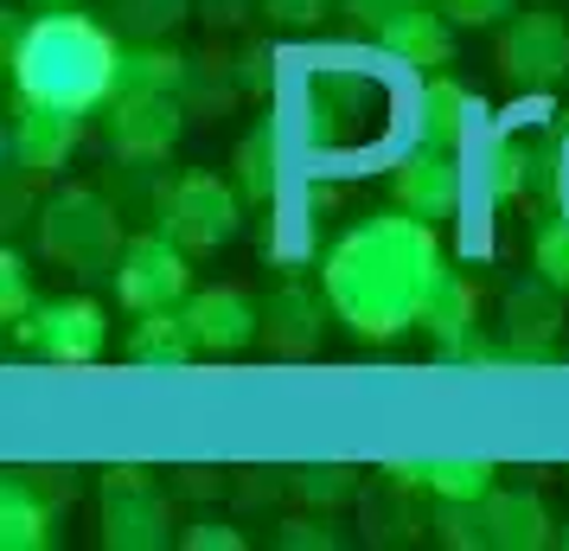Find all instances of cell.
Listing matches in <instances>:
<instances>
[{"instance_id": "obj_20", "label": "cell", "mask_w": 569, "mask_h": 551, "mask_svg": "<svg viewBox=\"0 0 569 551\" xmlns=\"http://www.w3.org/2000/svg\"><path fill=\"white\" fill-rule=\"evenodd\" d=\"M52 520H58V500L39 494L32 474L0 481V545L7 551H46L52 545Z\"/></svg>"}, {"instance_id": "obj_32", "label": "cell", "mask_w": 569, "mask_h": 551, "mask_svg": "<svg viewBox=\"0 0 569 551\" xmlns=\"http://www.w3.org/2000/svg\"><path fill=\"white\" fill-rule=\"evenodd\" d=\"M327 7L333 0H257V13L269 20V27H282V32H308L327 20Z\"/></svg>"}, {"instance_id": "obj_14", "label": "cell", "mask_w": 569, "mask_h": 551, "mask_svg": "<svg viewBox=\"0 0 569 551\" xmlns=\"http://www.w3.org/2000/svg\"><path fill=\"white\" fill-rule=\"evenodd\" d=\"M499 334H506V346H512L518 360H543L550 346L563 341V289L543 283V276L512 283L506 308H499Z\"/></svg>"}, {"instance_id": "obj_31", "label": "cell", "mask_w": 569, "mask_h": 551, "mask_svg": "<svg viewBox=\"0 0 569 551\" xmlns=\"http://www.w3.org/2000/svg\"><path fill=\"white\" fill-rule=\"evenodd\" d=\"M441 13L455 20V27H467V32H480V27H506L518 13V0H436Z\"/></svg>"}, {"instance_id": "obj_35", "label": "cell", "mask_w": 569, "mask_h": 551, "mask_svg": "<svg viewBox=\"0 0 569 551\" xmlns=\"http://www.w3.org/2000/svg\"><path fill=\"white\" fill-rule=\"evenodd\" d=\"M180 545L186 551H243V532H237V525H224V520H192L180 532Z\"/></svg>"}, {"instance_id": "obj_40", "label": "cell", "mask_w": 569, "mask_h": 551, "mask_svg": "<svg viewBox=\"0 0 569 551\" xmlns=\"http://www.w3.org/2000/svg\"><path fill=\"white\" fill-rule=\"evenodd\" d=\"M563 545H569V525H563Z\"/></svg>"}, {"instance_id": "obj_33", "label": "cell", "mask_w": 569, "mask_h": 551, "mask_svg": "<svg viewBox=\"0 0 569 551\" xmlns=\"http://www.w3.org/2000/svg\"><path fill=\"white\" fill-rule=\"evenodd\" d=\"M276 83V58H269V46H243L231 65V90H250V97H262Z\"/></svg>"}, {"instance_id": "obj_10", "label": "cell", "mask_w": 569, "mask_h": 551, "mask_svg": "<svg viewBox=\"0 0 569 551\" xmlns=\"http://www.w3.org/2000/svg\"><path fill=\"white\" fill-rule=\"evenodd\" d=\"M461 193H467L461 148H441V141L410 135V141L390 155V199L403 211H416V218H429V225L455 218V211H461Z\"/></svg>"}, {"instance_id": "obj_4", "label": "cell", "mask_w": 569, "mask_h": 551, "mask_svg": "<svg viewBox=\"0 0 569 551\" xmlns=\"http://www.w3.org/2000/svg\"><path fill=\"white\" fill-rule=\"evenodd\" d=\"M122 211L109 206L97 186H64L39 206V250L78 276H116V257H122Z\"/></svg>"}, {"instance_id": "obj_17", "label": "cell", "mask_w": 569, "mask_h": 551, "mask_svg": "<svg viewBox=\"0 0 569 551\" xmlns=\"http://www.w3.org/2000/svg\"><path fill=\"white\" fill-rule=\"evenodd\" d=\"M480 122V104H473V90H461L455 78H441L429 71L422 90L410 97V135L422 141H441V148H467V135Z\"/></svg>"}, {"instance_id": "obj_9", "label": "cell", "mask_w": 569, "mask_h": 551, "mask_svg": "<svg viewBox=\"0 0 569 551\" xmlns=\"http://www.w3.org/2000/svg\"><path fill=\"white\" fill-rule=\"evenodd\" d=\"M173 539V500L148 469H103V545L109 551H160Z\"/></svg>"}, {"instance_id": "obj_37", "label": "cell", "mask_w": 569, "mask_h": 551, "mask_svg": "<svg viewBox=\"0 0 569 551\" xmlns=\"http://www.w3.org/2000/svg\"><path fill=\"white\" fill-rule=\"evenodd\" d=\"M199 13H206L211 27H237L243 13H257V0H199Z\"/></svg>"}, {"instance_id": "obj_1", "label": "cell", "mask_w": 569, "mask_h": 551, "mask_svg": "<svg viewBox=\"0 0 569 551\" xmlns=\"http://www.w3.org/2000/svg\"><path fill=\"white\" fill-rule=\"evenodd\" d=\"M441 276H448V250L436 225L403 206L352 218L320 257V289L333 302V321H346L359 341H397L422 327V308Z\"/></svg>"}, {"instance_id": "obj_41", "label": "cell", "mask_w": 569, "mask_h": 551, "mask_svg": "<svg viewBox=\"0 0 569 551\" xmlns=\"http://www.w3.org/2000/svg\"><path fill=\"white\" fill-rule=\"evenodd\" d=\"M563 186H569V167H563Z\"/></svg>"}, {"instance_id": "obj_34", "label": "cell", "mask_w": 569, "mask_h": 551, "mask_svg": "<svg viewBox=\"0 0 569 551\" xmlns=\"http://www.w3.org/2000/svg\"><path fill=\"white\" fill-rule=\"evenodd\" d=\"M339 7H346V20H359L365 32H385L390 20H403V13L429 7V0H339Z\"/></svg>"}, {"instance_id": "obj_11", "label": "cell", "mask_w": 569, "mask_h": 551, "mask_svg": "<svg viewBox=\"0 0 569 551\" xmlns=\"http://www.w3.org/2000/svg\"><path fill=\"white\" fill-rule=\"evenodd\" d=\"M13 334L39 360H52V366H90V360H103V346H109V315L97 295H52Z\"/></svg>"}, {"instance_id": "obj_38", "label": "cell", "mask_w": 569, "mask_h": 551, "mask_svg": "<svg viewBox=\"0 0 569 551\" xmlns=\"http://www.w3.org/2000/svg\"><path fill=\"white\" fill-rule=\"evenodd\" d=\"M180 474H186V481H180L186 494H211V488H218V481H211V469H180Z\"/></svg>"}, {"instance_id": "obj_15", "label": "cell", "mask_w": 569, "mask_h": 551, "mask_svg": "<svg viewBox=\"0 0 569 551\" xmlns=\"http://www.w3.org/2000/svg\"><path fill=\"white\" fill-rule=\"evenodd\" d=\"M327 315H333L327 289L313 295L301 283H282V289L262 302V341H269V353H282V360H308L313 346H320V334H327Z\"/></svg>"}, {"instance_id": "obj_2", "label": "cell", "mask_w": 569, "mask_h": 551, "mask_svg": "<svg viewBox=\"0 0 569 551\" xmlns=\"http://www.w3.org/2000/svg\"><path fill=\"white\" fill-rule=\"evenodd\" d=\"M0 46H7L13 97H27V104H52V109L90 116V109H109V97H116L122 46L83 7H39L32 20L7 13Z\"/></svg>"}, {"instance_id": "obj_19", "label": "cell", "mask_w": 569, "mask_h": 551, "mask_svg": "<svg viewBox=\"0 0 569 551\" xmlns=\"http://www.w3.org/2000/svg\"><path fill=\"white\" fill-rule=\"evenodd\" d=\"M122 353L141 372H186L199 360V341L186 327V308H148V315H134V334L122 341Z\"/></svg>"}, {"instance_id": "obj_25", "label": "cell", "mask_w": 569, "mask_h": 551, "mask_svg": "<svg viewBox=\"0 0 569 551\" xmlns=\"http://www.w3.org/2000/svg\"><path fill=\"white\" fill-rule=\"evenodd\" d=\"M480 193H487L492 206H512V199H525V141L506 129H492L487 141H480Z\"/></svg>"}, {"instance_id": "obj_29", "label": "cell", "mask_w": 569, "mask_h": 551, "mask_svg": "<svg viewBox=\"0 0 569 551\" xmlns=\"http://www.w3.org/2000/svg\"><path fill=\"white\" fill-rule=\"evenodd\" d=\"M531 269H538L543 283H557V289L569 295V218H563V211L538 218V232H531Z\"/></svg>"}, {"instance_id": "obj_6", "label": "cell", "mask_w": 569, "mask_h": 551, "mask_svg": "<svg viewBox=\"0 0 569 551\" xmlns=\"http://www.w3.org/2000/svg\"><path fill=\"white\" fill-rule=\"evenodd\" d=\"M116 302L129 308V315H148V308H180L186 295H192V250H186L180 237L141 232L122 244V257H116Z\"/></svg>"}, {"instance_id": "obj_30", "label": "cell", "mask_w": 569, "mask_h": 551, "mask_svg": "<svg viewBox=\"0 0 569 551\" xmlns=\"http://www.w3.org/2000/svg\"><path fill=\"white\" fill-rule=\"evenodd\" d=\"M32 308H39V295H32V263L20 257V250H0V321L20 327Z\"/></svg>"}, {"instance_id": "obj_22", "label": "cell", "mask_w": 569, "mask_h": 551, "mask_svg": "<svg viewBox=\"0 0 569 551\" xmlns=\"http://www.w3.org/2000/svg\"><path fill=\"white\" fill-rule=\"evenodd\" d=\"M473 321H480V295H473V283H467L461 269H448L436 283V295H429V308H422V334L436 341V360H448L461 341L480 334Z\"/></svg>"}, {"instance_id": "obj_26", "label": "cell", "mask_w": 569, "mask_h": 551, "mask_svg": "<svg viewBox=\"0 0 569 551\" xmlns=\"http://www.w3.org/2000/svg\"><path fill=\"white\" fill-rule=\"evenodd\" d=\"M288 494L301 506H313V513H333V506H346L359 494V474L346 462H301V469H288Z\"/></svg>"}, {"instance_id": "obj_3", "label": "cell", "mask_w": 569, "mask_h": 551, "mask_svg": "<svg viewBox=\"0 0 569 551\" xmlns=\"http://www.w3.org/2000/svg\"><path fill=\"white\" fill-rule=\"evenodd\" d=\"M397 129V104L371 71H346V65H320L301 78V104H295V135L313 160H365L385 148Z\"/></svg>"}, {"instance_id": "obj_13", "label": "cell", "mask_w": 569, "mask_h": 551, "mask_svg": "<svg viewBox=\"0 0 569 551\" xmlns=\"http://www.w3.org/2000/svg\"><path fill=\"white\" fill-rule=\"evenodd\" d=\"M180 308H186V327H192L199 353H211V360H231V353H243V346L262 341V308L237 289V283L192 289Z\"/></svg>"}, {"instance_id": "obj_23", "label": "cell", "mask_w": 569, "mask_h": 551, "mask_svg": "<svg viewBox=\"0 0 569 551\" xmlns=\"http://www.w3.org/2000/svg\"><path fill=\"white\" fill-rule=\"evenodd\" d=\"M192 71H199V58L173 52L160 39H134V46H122L116 90H173V97H186L192 90Z\"/></svg>"}, {"instance_id": "obj_28", "label": "cell", "mask_w": 569, "mask_h": 551, "mask_svg": "<svg viewBox=\"0 0 569 551\" xmlns=\"http://www.w3.org/2000/svg\"><path fill=\"white\" fill-rule=\"evenodd\" d=\"M429 532H436V545H448V551H480L487 545V513H480V500H441Z\"/></svg>"}, {"instance_id": "obj_7", "label": "cell", "mask_w": 569, "mask_h": 551, "mask_svg": "<svg viewBox=\"0 0 569 551\" xmlns=\"http://www.w3.org/2000/svg\"><path fill=\"white\" fill-rule=\"evenodd\" d=\"M499 71L512 90L543 97L569 78V20L550 7H518L512 20L499 27Z\"/></svg>"}, {"instance_id": "obj_8", "label": "cell", "mask_w": 569, "mask_h": 551, "mask_svg": "<svg viewBox=\"0 0 569 551\" xmlns=\"http://www.w3.org/2000/svg\"><path fill=\"white\" fill-rule=\"evenodd\" d=\"M186 97L173 90H116L109 97V155L129 167H160L186 135Z\"/></svg>"}, {"instance_id": "obj_39", "label": "cell", "mask_w": 569, "mask_h": 551, "mask_svg": "<svg viewBox=\"0 0 569 551\" xmlns=\"http://www.w3.org/2000/svg\"><path fill=\"white\" fill-rule=\"evenodd\" d=\"M32 7H78V0H32Z\"/></svg>"}, {"instance_id": "obj_36", "label": "cell", "mask_w": 569, "mask_h": 551, "mask_svg": "<svg viewBox=\"0 0 569 551\" xmlns=\"http://www.w3.org/2000/svg\"><path fill=\"white\" fill-rule=\"evenodd\" d=\"M276 545H282V551H333L339 532H333V525H313V520H295V525L276 532Z\"/></svg>"}, {"instance_id": "obj_12", "label": "cell", "mask_w": 569, "mask_h": 551, "mask_svg": "<svg viewBox=\"0 0 569 551\" xmlns=\"http://www.w3.org/2000/svg\"><path fill=\"white\" fill-rule=\"evenodd\" d=\"M83 141V116L78 109H52V104H27L13 109V122L0 135V155H7V174L20 180H52L64 160L78 155Z\"/></svg>"}, {"instance_id": "obj_5", "label": "cell", "mask_w": 569, "mask_h": 551, "mask_svg": "<svg viewBox=\"0 0 569 551\" xmlns=\"http://www.w3.org/2000/svg\"><path fill=\"white\" fill-rule=\"evenodd\" d=\"M243 193L237 180L224 174H211V167H186L180 180H167L154 193V218L167 237H180L186 250H218V244H231L243 232Z\"/></svg>"}, {"instance_id": "obj_21", "label": "cell", "mask_w": 569, "mask_h": 551, "mask_svg": "<svg viewBox=\"0 0 569 551\" xmlns=\"http://www.w3.org/2000/svg\"><path fill=\"white\" fill-rule=\"evenodd\" d=\"M231 180L250 206H276V199H282V122H276V116H262L257 129L237 141Z\"/></svg>"}, {"instance_id": "obj_18", "label": "cell", "mask_w": 569, "mask_h": 551, "mask_svg": "<svg viewBox=\"0 0 569 551\" xmlns=\"http://www.w3.org/2000/svg\"><path fill=\"white\" fill-rule=\"evenodd\" d=\"M480 513H487V545L492 551H543L550 539H563L550 513H543L538 494H525V488H492L480 500Z\"/></svg>"}, {"instance_id": "obj_27", "label": "cell", "mask_w": 569, "mask_h": 551, "mask_svg": "<svg viewBox=\"0 0 569 551\" xmlns=\"http://www.w3.org/2000/svg\"><path fill=\"white\" fill-rule=\"evenodd\" d=\"M199 0H116V27L129 39H167Z\"/></svg>"}, {"instance_id": "obj_16", "label": "cell", "mask_w": 569, "mask_h": 551, "mask_svg": "<svg viewBox=\"0 0 569 551\" xmlns=\"http://www.w3.org/2000/svg\"><path fill=\"white\" fill-rule=\"evenodd\" d=\"M455 32L461 27L429 0V7H416V13H403V20H390V27L371 32V39H378V52L385 58H397V65H410V71L429 78V71H441V65L455 58Z\"/></svg>"}, {"instance_id": "obj_24", "label": "cell", "mask_w": 569, "mask_h": 551, "mask_svg": "<svg viewBox=\"0 0 569 551\" xmlns=\"http://www.w3.org/2000/svg\"><path fill=\"white\" fill-rule=\"evenodd\" d=\"M422 481L436 500H487L499 488V469L487 455H422Z\"/></svg>"}]
</instances>
